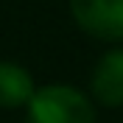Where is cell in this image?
<instances>
[{
	"mask_svg": "<svg viewBox=\"0 0 123 123\" xmlns=\"http://www.w3.org/2000/svg\"><path fill=\"white\" fill-rule=\"evenodd\" d=\"M34 78L31 73L17 64V62H0V106L3 109H17L25 106L34 95Z\"/></svg>",
	"mask_w": 123,
	"mask_h": 123,
	"instance_id": "cell-4",
	"label": "cell"
},
{
	"mask_svg": "<svg viewBox=\"0 0 123 123\" xmlns=\"http://www.w3.org/2000/svg\"><path fill=\"white\" fill-rule=\"evenodd\" d=\"M25 106L28 123H95L90 98L70 84H48L34 90Z\"/></svg>",
	"mask_w": 123,
	"mask_h": 123,
	"instance_id": "cell-1",
	"label": "cell"
},
{
	"mask_svg": "<svg viewBox=\"0 0 123 123\" xmlns=\"http://www.w3.org/2000/svg\"><path fill=\"white\" fill-rule=\"evenodd\" d=\"M90 84L92 95L104 106H123V48H115L98 59Z\"/></svg>",
	"mask_w": 123,
	"mask_h": 123,
	"instance_id": "cell-3",
	"label": "cell"
},
{
	"mask_svg": "<svg viewBox=\"0 0 123 123\" xmlns=\"http://www.w3.org/2000/svg\"><path fill=\"white\" fill-rule=\"evenodd\" d=\"M78 28L104 42L123 39V0H70Z\"/></svg>",
	"mask_w": 123,
	"mask_h": 123,
	"instance_id": "cell-2",
	"label": "cell"
}]
</instances>
